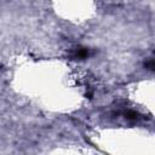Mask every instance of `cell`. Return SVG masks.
<instances>
[{"instance_id":"obj_1","label":"cell","mask_w":155,"mask_h":155,"mask_svg":"<svg viewBox=\"0 0 155 155\" xmlns=\"http://www.w3.org/2000/svg\"><path fill=\"white\" fill-rule=\"evenodd\" d=\"M90 54H91L90 48L79 46V47H76V48H75V50L71 52L70 57H71L73 59H86V58H87Z\"/></svg>"},{"instance_id":"obj_2","label":"cell","mask_w":155,"mask_h":155,"mask_svg":"<svg viewBox=\"0 0 155 155\" xmlns=\"http://www.w3.org/2000/svg\"><path fill=\"white\" fill-rule=\"evenodd\" d=\"M125 117H127V119H130V120H136V119L138 117V114H137L136 111L127 110V111L125 113Z\"/></svg>"},{"instance_id":"obj_3","label":"cell","mask_w":155,"mask_h":155,"mask_svg":"<svg viewBox=\"0 0 155 155\" xmlns=\"http://www.w3.org/2000/svg\"><path fill=\"white\" fill-rule=\"evenodd\" d=\"M144 65H145V68H148L149 70H154V67H155V65H154V61H153V59H149L148 62H145V64H144Z\"/></svg>"}]
</instances>
